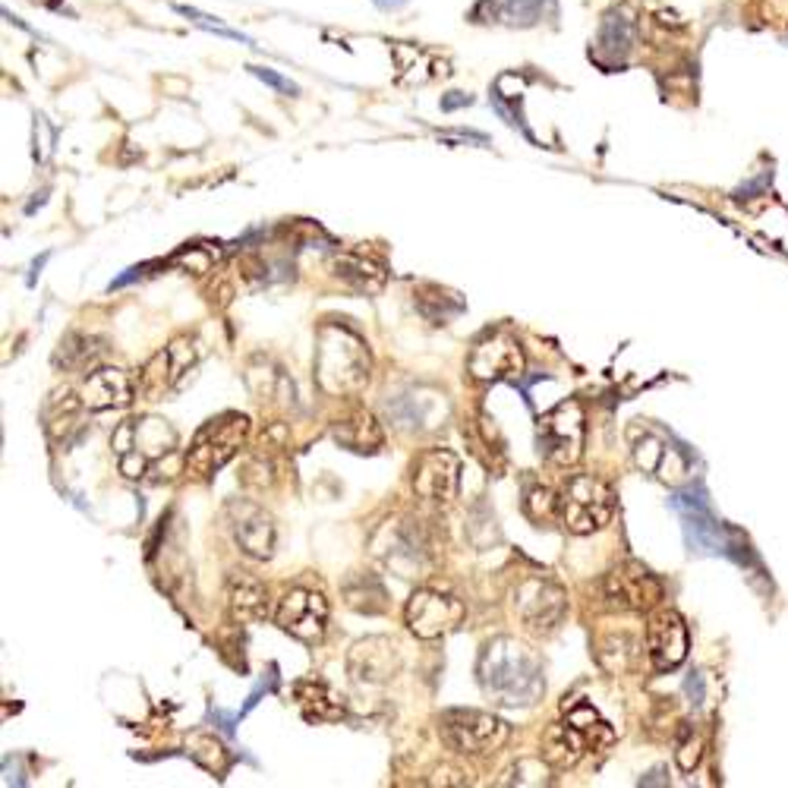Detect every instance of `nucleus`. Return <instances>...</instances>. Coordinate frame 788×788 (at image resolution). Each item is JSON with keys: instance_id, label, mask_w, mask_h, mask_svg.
<instances>
[{"instance_id": "f257e3e1", "label": "nucleus", "mask_w": 788, "mask_h": 788, "mask_svg": "<svg viewBox=\"0 0 788 788\" xmlns=\"http://www.w3.org/2000/svg\"><path fill=\"white\" fill-rule=\"evenodd\" d=\"M111 448L118 454V467L127 479L164 483L186 471V457L178 448V433L171 430V423L158 416H139L120 423L111 438Z\"/></svg>"}, {"instance_id": "f704fd0d", "label": "nucleus", "mask_w": 788, "mask_h": 788, "mask_svg": "<svg viewBox=\"0 0 788 788\" xmlns=\"http://www.w3.org/2000/svg\"><path fill=\"white\" fill-rule=\"evenodd\" d=\"M524 512L543 524V521H549L552 514H558V495H552L546 486H531L527 498H524Z\"/></svg>"}, {"instance_id": "2eb2a0df", "label": "nucleus", "mask_w": 788, "mask_h": 788, "mask_svg": "<svg viewBox=\"0 0 788 788\" xmlns=\"http://www.w3.org/2000/svg\"><path fill=\"white\" fill-rule=\"evenodd\" d=\"M524 370V351H521V341L498 329L483 335L473 344L471 356H467V373L479 382H498V378H512L521 375Z\"/></svg>"}, {"instance_id": "7ed1b4c3", "label": "nucleus", "mask_w": 788, "mask_h": 788, "mask_svg": "<svg viewBox=\"0 0 788 788\" xmlns=\"http://www.w3.org/2000/svg\"><path fill=\"white\" fill-rule=\"evenodd\" d=\"M483 688L505 707H531L543 694V666L514 637H495L479 656Z\"/></svg>"}, {"instance_id": "4be33fe9", "label": "nucleus", "mask_w": 788, "mask_h": 788, "mask_svg": "<svg viewBox=\"0 0 788 788\" xmlns=\"http://www.w3.org/2000/svg\"><path fill=\"white\" fill-rule=\"evenodd\" d=\"M265 603H269L265 584L256 580L253 574L236 572L228 577V609L236 622H243V625L259 622L265 615Z\"/></svg>"}, {"instance_id": "412c9836", "label": "nucleus", "mask_w": 788, "mask_h": 788, "mask_svg": "<svg viewBox=\"0 0 788 788\" xmlns=\"http://www.w3.org/2000/svg\"><path fill=\"white\" fill-rule=\"evenodd\" d=\"M394 67H397V79L401 82H430V79L448 77V60H442L433 51L420 48V44H404L394 41L392 44Z\"/></svg>"}, {"instance_id": "f3484780", "label": "nucleus", "mask_w": 788, "mask_h": 788, "mask_svg": "<svg viewBox=\"0 0 788 788\" xmlns=\"http://www.w3.org/2000/svg\"><path fill=\"white\" fill-rule=\"evenodd\" d=\"M644 634H647V653H650V663L656 669L669 671L685 663V656H688V625L681 622L678 612H653Z\"/></svg>"}, {"instance_id": "6e6552de", "label": "nucleus", "mask_w": 788, "mask_h": 788, "mask_svg": "<svg viewBox=\"0 0 788 788\" xmlns=\"http://www.w3.org/2000/svg\"><path fill=\"white\" fill-rule=\"evenodd\" d=\"M587 420L577 401H562L536 423V445L552 467H574L584 454Z\"/></svg>"}, {"instance_id": "1a4fd4ad", "label": "nucleus", "mask_w": 788, "mask_h": 788, "mask_svg": "<svg viewBox=\"0 0 788 788\" xmlns=\"http://www.w3.org/2000/svg\"><path fill=\"white\" fill-rule=\"evenodd\" d=\"M512 596L517 618L533 634H552L568 612V593L562 590V584H555L549 574H524L514 584Z\"/></svg>"}, {"instance_id": "cd10ccee", "label": "nucleus", "mask_w": 788, "mask_h": 788, "mask_svg": "<svg viewBox=\"0 0 788 788\" xmlns=\"http://www.w3.org/2000/svg\"><path fill=\"white\" fill-rule=\"evenodd\" d=\"M479 10H489L486 22H508V26H533L543 17L555 13V0H483Z\"/></svg>"}, {"instance_id": "39448f33", "label": "nucleus", "mask_w": 788, "mask_h": 788, "mask_svg": "<svg viewBox=\"0 0 788 788\" xmlns=\"http://www.w3.org/2000/svg\"><path fill=\"white\" fill-rule=\"evenodd\" d=\"M615 512V493L593 473H572L558 493V521L574 536L603 531Z\"/></svg>"}, {"instance_id": "a19ab883", "label": "nucleus", "mask_w": 788, "mask_h": 788, "mask_svg": "<svg viewBox=\"0 0 788 788\" xmlns=\"http://www.w3.org/2000/svg\"><path fill=\"white\" fill-rule=\"evenodd\" d=\"M375 7H382V10H394V7H401V0H373Z\"/></svg>"}, {"instance_id": "f8f14e48", "label": "nucleus", "mask_w": 788, "mask_h": 788, "mask_svg": "<svg viewBox=\"0 0 788 788\" xmlns=\"http://www.w3.org/2000/svg\"><path fill=\"white\" fill-rule=\"evenodd\" d=\"M606 606L618 612H650L663 603V584L644 565L628 562L603 577Z\"/></svg>"}, {"instance_id": "20e7f679", "label": "nucleus", "mask_w": 788, "mask_h": 788, "mask_svg": "<svg viewBox=\"0 0 788 788\" xmlns=\"http://www.w3.org/2000/svg\"><path fill=\"white\" fill-rule=\"evenodd\" d=\"M375 562H382L397 577H423L433 572V539L420 521L388 517L370 536Z\"/></svg>"}, {"instance_id": "dca6fc26", "label": "nucleus", "mask_w": 788, "mask_h": 788, "mask_svg": "<svg viewBox=\"0 0 788 788\" xmlns=\"http://www.w3.org/2000/svg\"><path fill=\"white\" fill-rule=\"evenodd\" d=\"M228 527L231 536L240 546V552H246L250 558H272L275 552V524L272 517L259 508L256 502H246V498H236L228 505Z\"/></svg>"}, {"instance_id": "bb28decb", "label": "nucleus", "mask_w": 788, "mask_h": 788, "mask_svg": "<svg viewBox=\"0 0 788 788\" xmlns=\"http://www.w3.org/2000/svg\"><path fill=\"white\" fill-rule=\"evenodd\" d=\"M294 700L296 707L303 709V716L313 719V723H335V719L344 716V700L329 685H322V681H300V685H294Z\"/></svg>"}, {"instance_id": "6ab92c4d", "label": "nucleus", "mask_w": 788, "mask_h": 788, "mask_svg": "<svg viewBox=\"0 0 788 788\" xmlns=\"http://www.w3.org/2000/svg\"><path fill=\"white\" fill-rule=\"evenodd\" d=\"M133 378L118 370V366H101L95 373L85 375V382L79 385V397L85 404V411H118L133 404Z\"/></svg>"}, {"instance_id": "5701e85b", "label": "nucleus", "mask_w": 788, "mask_h": 788, "mask_svg": "<svg viewBox=\"0 0 788 788\" xmlns=\"http://www.w3.org/2000/svg\"><path fill=\"white\" fill-rule=\"evenodd\" d=\"M332 435L337 445L351 448V452H375L382 445V430L375 423V416L363 407H356L351 414H344L341 420L332 423Z\"/></svg>"}, {"instance_id": "b1692460", "label": "nucleus", "mask_w": 788, "mask_h": 788, "mask_svg": "<svg viewBox=\"0 0 788 788\" xmlns=\"http://www.w3.org/2000/svg\"><path fill=\"white\" fill-rule=\"evenodd\" d=\"M640 640L630 634V630H599L596 637V659L606 671H628L630 666H637L640 659Z\"/></svg>"}, {"instance_id": "e433bc0d", "label": "nucleus", "mask_w": 788, "mask_h": 788, "mask_svg": "<svg viewBox=\"0 0 788 788\" xmlns=\"http://www.w3.org/2000/svg\"><path fill=\"white\" fill-rule=\"evenodd\" d=\"M435 776H438V779H433L435 786H471V776L457 767H438Z\"/></svg>"}, {"instance_id": "2f4dec72", "label": "nucleus", "mask_w": 788, "mask_h": 788, "mask_svg": "<svg viewBox=\"0 0 788 788\" xmlns=\"http://www.w3.org/2000/svg\"><path fill=\"white\" fill-rule=\"evenodd\" d=\"M549 760H543V757H521L517 764H512V767L505 769L498 779H495V786H521V788H539V786H549Z\"/></svg>"}, {"instance_id": "c85d7f7f", "label": "nucleus", "mask_w": 788, "mask_h": 788, "mask_svg": "<svg viewBox=\"0 0 788 788\" xmlns=\"http://www.w3.org/2000/svg\"><path fill=\"white\" fill-rule=\"evenodd\" d=\"M543 754H546V760H549L555 769H568L574 767L584 754H590V750H587L584 738H580L568 723H555V726L546 731V738H543Z\"/></svg>"}, {"instance_id": "0eeeda50", "label": "nucleus", "mask_w": 788, "mask_h": 788, "mask_svg": "<svg viewBox=\"0 0 788 788\" xmlns=\"http://www.w3.org/2000/svg\"><path fill=\"white\" fill-rule=\"evenodd\" d=\"M250 438V420L240 414H224L218 420H209L193 438L186 452V473L199 479H209L218 473L231 457H234Z\"/></svg>"}, {"instance_id": "9b49d317", "label": "nucleus", "mask_w": 788, "mask_h": 788, "mask_svg": "<svg viewBox=\"0 0 788 788\" xmlns=\"http://www.w3.org/2000/svg\"><path fill=\"white\" fill-rule=\"evenodd\" d=\"M275 625L303 644H319L329 628V599L310 587H294L277 599Z\"/></svg>"}, {"instance_id": "f03ea898", "label": "nucleus", "mask_w": 788, "mask_h": 788, "mask_svg": "<svg viewBox=\"0 0 788 788\" xmlns=\"http://www.w3.org/2000/svg\"><path fill=\"white\" fill-rule=\"evenodd\" d=\"M373 375L366 341L344 322H325L315 337V382L332 397L356 394Z\"/></svg>"}, {"instance_id": "aec40b11", "label": "nucleus", "mask_w": 788, "mask_h": 788, "mask_svg": "<svg viewBox=\"0 0 788 788\" xmlns=\"http://www.w3.org/2000/svg\"><path fill=\"white\" fill-rule=\"evenodd\" d=\"M634 41H637V26L630 20L628 10H609L603 17L593 51H596V58L606 60V63H622L630 54Z\"/></svg>"}, {"instance_id": "473e14b6", "label": "nucleus", "mask_w": 788, "mask_h": 788, "mask_svg": "<svg viewBox=\"0 0 788 788\" xmlns=\"http://www.w3.org/2000/svg\"><path fill=\"white\" fill-rule=\"evenodd\" d=\"M95 354H99V347H95L92 337L67 335L60 341V351L58 356H54V363L63 366V370H82V366H89V363L95 360Z\"/></svg>"}, {"instance_id": "58836bf2", "label": "nucleus", "mask_w": 788, "mask_h": 788, "mask_svg": "<svg viewBox=\"0 0 788 788\" xmlns=\"http://www.w3.org/2000/svg\"><path fill=\"white\" fill-rule=\"evenodd\" d=\"M764 17L776 26L788 22V0H764Z\"/></svg>"}, {"instance_id": "7c9ffc66", "label": "nucleus", "mask_w": 788, "mask_h": 788, "mask_svg": "<svg viewBox=\"0 0 788 788\" xmlns=\"http://www.w3.org/2000/svg\"><path fill=\"white\" fill-rule=\"evenodd\" d=\"M344 596H347V606L356 612H366V615H375L388 606V596H385V587L378 584L375 574H356L354 580L344 587Z\"/></svg>"}, {"instance_id": "393cba45", "label": "nucleus", "mask_w": 788, "mask_h": 788, "mask_svg": "<svg viewBox=\"0 0 788 788\" xmlns=\"http://www.w3.org/2000/svg\"><path fill=\"white\" fill-rule=\"evenodd\" d=\"M335 277L360 294H378L385 287V269L363 253H344L335 259Z\"/></svg>"}, {"instance_id": "4468645a", "label": "nucleus", "mask_w": 788, "mask_h": 788, "mask_svg": "<svg viewBox=\"0 0 788 788\" xmlns=\"http://www.w3.org/2000/svg\"><path fill=\"white\" fill-rule=\"evenodd\" d=\"M461 486V461L448 448H430L416 457L414 464V493L420 502L445 508L452 505Z\"/></svg>"}, {"instance_id": "423d86ee", "label": "nucleus", "mask_w": 788, "mask_h": 788, "mask_svg": "<svg viewBox=\"0 0 788 788\" xmlns=\"http://www.w3.org/2000/svg\"><path fill=\"white\" fill-rule=\"evenodd\" d=\"M445 745L461 757H489L508 741V723L483 709H445L438 716Z\"/></svg>"}, {"instance_id": "4c0bfd02", "label": "nucleus", "mask_w": 788, "mask_h": 788, "mask_svg": "<svg viewBox=\"0 0 788 788\" xmlns=\"http://www.w3.org/2000/svg\"><path fill=\"white\" fill-rule=\"evenodd\" d=\"M253 73H256L262 82H269V85H275L277 92H284V95H296V85L294 82H287V79H281L275 73V70H265V67H250Z\"/></svg>"}, {"instance_id": "c756f323", "label": "nucleus", "mask_w": 788, "mask_h": 788, "mask_svg": "<svg viewBox=\"0 0 788 788\" xmlns=\"http://www.w3.org/2000/svg\"><path fill=\"white\" fill-rule=\"evenodd\" d=\"M568 709V707H565ZM565 723L572 726L580 738H584V745H587V750H599L606 748V745H612L615 741V731H612V726L596 713V709L590 707V704H574L572 709H568V716H565Z\"/></svg>"}, {"instance_id": "ea45409f", "label": "nucleus", "mask_w": 788, "mask_h": 788, "mask_svg": "<svg viewBox=\"0 0 788 788\" xmlns=\"http://www.w3.org/2000/svg\"><path fill=\"white\" fill-rule=\"evenodd\" d=\"M461 104H471V99H467V95H461V92H452V99L442 101V108H445V111H452V108H461Z\"/></svg>"}, {"instance_id": "9d476101", "label": "nucleus", "mask_w": 788, "mask_h": 788, "mask_svg": "<svg viewBox=\"0 0 788 788\" xmlns=\"http://www.w3.org/2000/svg\"><path fill=\"white\" fill-rule=\"evenodd\" d=\"M199 344L196 337H174L164 351H158L139 373V392L149 401H161L168 392H174L180 382L196 366Z\"/></svg>"}, {"instance_id": "ddd939ff", "label": "nucleus", "mask_w": 788, "mask_h": 788, "mask_svg": "<svg viewBox=\"0 0 788 788\" xmlns=\"http://www.w3.org/2000/svg\"><path fill=\"white\" fill-rule=\"evenodd\" d=\"M461 618H464V603L454 599L452 593L430 590V587L416 590L404 606V622L420 640L445 637L448 630L461 625Z\"/></svg>"}, {"instance_id": "a878e982", "label": "nucleus", "mask_w": 788, "mask_h": 788, "mask_svg": "<svg viewBox=\"0 0 788 788\" xmlns=\"http://www.w3.org/2000/svg\"><path fill=\"white\" fill-rule=\"evenodd\" d=\"M82 411H85V404L79 394H73L70 388H58L48 397V407H44V430L54 442H70V435L79 430Z\"/></svg>"}, {"instance_id": "72a5a7b5", "label": "nucleus", "mask_w": 788, "mask_h": 788, "mask_svg": "<svg viewBox=\"0 0 788 788\" xmlns=\"http://www.w3.org/2000/svg\"><path fill=\"white\" fill-rule=\"evenodd\" d=\"M700 757H704V741H700V735L690 729V726H685V729H681V738H678V750H675V764H678L681 772H690V769L700 764Z\"/></svg>"}, {"instance_id": "c9c22d12", "label": "nucleus", "mask_w": 788, "mask_h": 788, "mask_svg": "<svg viewBox=\"0 0 788 788\" xmlns=\"http://www.w3.org/2000/svg\"><path fill=\"white\" fill-rule=\"evenodd\" d=\"M178 13H183L186 20H193L196 26H202V29H209V32H218V36H224V39H240L246 41L240 32H234V29H228V26H221V22H215L212 17H205V13H199V10H193V7H178Z\"/></svg>"}, {"instance_id": "a211bd4d", "label": "nucleus", "mask_w": 788, "mask_h": 788, "mask_svg": "<svg viewBox=\"0 0 788 788\" xmlns=\"http://www.w3.org/2000/svg\"><path fill=\"white\" fill-rule=\"evenodd\" d=\"M347 666L360 685H385L401 669V653L388 637H366V640L354 644Z\"/></svg>"}]
</instances>
